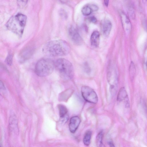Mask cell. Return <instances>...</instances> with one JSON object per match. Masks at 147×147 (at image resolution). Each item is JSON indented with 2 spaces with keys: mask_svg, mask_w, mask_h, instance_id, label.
<instances>
[{
  "mask_svg": "<svg viewBox=\"0 0 147 147\" xmlns=\"http://www.w3.org/2000/svg\"><path fill=\"white\" fill-rule=\"evenodd\" d=\"M142 1L144 4L145 5H147V0H142Z\"/></svg>",
  "mask_w": 147,
  "mask_h": 147,
  "instance_id": "26",
  "label": "cell"
},
{
  "mask_svg": "<svg viewBox=\"0 0 147 147\" xmlns=\"http://www.w3.org/2000/svg\"><path fill=\"white\" fill-rule=\"evenodd\" d=\"M100 33L97 31H94L91 35L90 40L91 45L94 47L98 46L100 41Z\"/></svg>",
  "mask_w": 147,
  "mask_h": 147,
  "instance_id": "13",
  "label": "cell"
},
{
  "mask_svg": "<svg viewBox=\"0 0 147 147\" xmlns=\"http://www.w3.org/2000/svg\"><path fill=\"white\" fill-rule=\"evenodd\" d=\"M129 72V76L131 79H133L135 76L136 69L135 64L133 61H131L130 65Z\"/></svg>",
  "mask_w": 147,
  "mask_h": 147,
  "instance_id": "16",
  "label": "cell"
},
{
  "mask_svg": "<svg viewBox=\"0 0 147 147\" xmlns=\"http://www.w3.org/2000/svg\"><path fill=\"white\" fill-rule=\"evenodd\" d=\"M55 68L63 79L69 80L73 78L74 75V67L68 60L64 58L57 60L55 62Z\"/></svg>",
  "mask_w": 147,
  "mask_h": 147,
  "instance_id": "3",
  "label": "cell"
},
{
  "mask_svg": "<svg viewBox=\"0 0 147 147\" xmlns=\"http://www.w3.org/2000/svg\"><path fill=\"white\" fill-rule=\"evenodd\" d=\"M6 63L9 65H11L12 63V56L11 55H8L5 60Z\"/></svg>",
  "mask_w": 147,
  "mask_h": 147,
  "instance_id": "20",
  "label": "cell"
},
{
  "mask_svg": "<svg viewBox=\"0 0 147 147\" xmlns=\"http://www.w3.org/2000/svg\"><path fill=\"white\" fill-rule=\"evenodd\" d=\"M81 120L80 118L77 116L71 117L69 123V129L70 132L73 134L75 132L78 127Z\"/></svg>",
  "mask_w": 147,
  "mask_h": 147,
  "instance_id": "10",
  "label": "cell"
},
{
  "mask_svg": "<svg viewBox=\"0 0 147 147\" xmlns=\"http://www.w3.org/2000/svg\"><path fill=\"white\" fill-rule=\"evenodd\" d=\"M100 28L103 34L105 36H108L110 33L112 28L111 21L107 19L102 20L101 22Z\"/></svg>",
  "mask_w": 147,
  "mask_h": 147,
  "instance_id": "9",
  "label": "cell"
},
{
  "mask_svg": "<svg viewBox=\"0 0 147 147\" xmlns=\"http://www.w3.org/2000/svg\"><path fill=\"white\" fill-rule=\"evenodd\" d=\"M146 70L147 71V60L146 61Z\"/></svg>",
  "mask_w": 147,
  "mask_h": 147,
  "instance_id": "27",
  "label": "cell"
},
{
  "mask_svg": "<svg viewBox=\"0 0 147 147\" xmlns=\"http://www.w3.org/2000/svg\"><path fill=\"white\" fill-rule=\"evenodd\" d=\"M82 96L86 101L94 104L96 103L98 100L97 95L94 90L87 86H83L81 88Z\"/></svg>",
  "mask_w": 147,
  "mask_h": 147,
  "instance_id": "5",
  "label": "cell"
},
{
  "mask_svg": "<svg viewBox=\"0 0 147 147\" xmlns=\"http://www.w3.org/2000/svg\"><path fill=\"white\" fill-rule=\"evenodd\" d=\"M43 52L47 55L53 57L62 56L68 54L71 48L66 41L63 40L50 41L44 46Z\"/></svg>",
  "mask_w": 147,
  "mask_h": 147,
  "instance_id": "1",
  "label": "cell"
},
{
  "mask_svg": "<svg viewBox=\"0 0 147 147\" xmlns=\"http://www.w3.org/2000/svg\"><path fill=\"white\" fill-rule=\"evenodd\" d=\"M103 131H100L98 134L96 139V145L98 147H102L103 146Z\"/></svg>",
  "mask_w": 147,
  "mask_h": 147,
  "instance_id": "15",
  "label": "cell"
},
{
  "mask_svg": "<svg viewBox=\"0 0 147 147\" xmlns=\"http://www.w3.org/2000/svg\"><path fill=\"white\" fill-rule=\"evenodd\" d=\"M58 109L60 121L62 123H65L69 118L67 109L65 106L62 105H59Z\"/></svg>",
  "mask_w": 147,
  "mask_h": 147,
  "instance_id": "12",
  "label": "cell"
},
{
  "mask_svg": "<svg viewBox=\"0 0 147 147\" xmlns=\"http://www.w3.org/2000/svg\"><path fill=\"white\" fill-rule=\"evenodd\" d=\"M89 21L91 22L94 23H96L97 22L96 18L94 16H92L89 18Z\"/></svg>",
  "mask_w": 147,
  "mask_h": 147,
  "instance_id": "23",
  "label": "cell"
},
{
  "mask_svg": "<svg viewBox=\"0 0 147 147\" xmlns=\"http://www.w3.org/2000/svg\"><path fill=\"white\" fill-rule=\"evenodd\" d=\"M128 16L132 19H134L135 18V13L134 9L131 6L128 7Z\"/></svg>",
  "mask_w": 147,
  "mask_h": 147,
  "instance_id": "18",
  "label": "cell"
},
{
  "mask_svg": "<svg viewBox=\"0 0 147 147\" xmlns=\"http://www.w3.org/2000/svg\"><path fill=\"white\" fill-rule=\"evenodd\" d=\"M142 25L144 30L147 32V20L145 19L142 21Z\"/></svg>",
  "mask_w": 147,
  "mask_h": 147,
  "instance_id": "22",
  "label": "cell"
},
{
  "mask_svg": "<svg viewBox=\"0 0 147 147\" xmlns=\"http://www.w3.org/2000/svg\"><path fill=\"white\" fill-rule=\"evenodd\" d=\"M26 19L25 15L18 13L10 18L6 24V27L9 30L21 37L23 33Z\"/></svg>",
  "mask_w": 147,
  "mask_h": 147,
  "instance_id": "2",
  "label": "cell"
},
{
  "mask_svg": "<svg viewBox=\"0 0 147 147\" xmlns=\"http://www.w3.org/2000/svg\"><path fill=\"white\" fill-rule=\"evenodd\" d=\"M92 12V11L89 5L84 6L82 9V14L85 16L89 15Z\"/></svg>",
  "mask_w": 147,
  "mask_h": 147,
  "instance_id": "17",
  "label": "cell"
},
{
  "mask_svg": "<svg viewBox=\"0 0 147 147\" xmlns=\"http://www.w3.org/2000/svg\"><path fill=\"white\" fill-rule=\"evenodd\" d=\"M104 3L105 5L107 7L108 5L109 0H104Z\"/></svg>",
  "mask_w": 147,
  "mask_h": 147,
  "instance_id": "25",
  "label": "cell"
},
{
  "mask_svg": "<svg viewBox=\"0 0 147 147\" xmlns=\"http://www.w3.org/2000/svg\"><path fill=\"white\" fill-rule=\"evenodd\" d=\"M117 99L119 102L124 100L125 106L126 107L129 106V101L128 95L126 90L124 87H122L119 90L117 94Z\"/></svg>",
  "mask_w": 147,
  "mask_h": 147,
  "instance_id": "11",
  "label": "cell"
},
{
  "mask_svg": "<svg viewBox=\"0 0 147 147\" xmlns=\"http://www.w3.org/2000/svg\"><path fill=\"white\" fill-rule=\"evenodd\" d=\"M92 132L90 131H87L84 137L83 142L84 144L86 146L89 145L90 143Z\"/></svg>",
  "mask_w": 147,
  "mask_h": 147,
  "instance_id": "14",
  "label": "cell"
},
{
  "mask_svg": "<svg viewBox=\"0 0 147 147\" xmlns=\"http://www.w3.org/2000/svg\"><path fill=\"white\" fill-rule=\"evenodd\" d=\"M89 5L91 8L92 11H96L98 9V7L96 5L94 4Z\"/></svg>",
  "mask_w": 147,
  "mask_h": 147,
  "instance_id": "21",
  "label": "cell"
},
{
  "mask_svg": "<svg viewBox=\"0 0 147 147\" xmlns=\"http://www.w3.org/2000/svg\"><path fill=\"white\" fill-rule=\"evenodd\" d=\"M109 145L111 147L115 146L114 144L113 143V141L111 139H109L108 142Z\"/></svg>",
  "mask_w": 147,
  "mask_h": 147,
  "instance_id": "24",
  "label": "cell"
},
{
  "mask_svg": "<svg viewBox=\"0 0 147 147\" xmlns=\"http://www.w3.org/2000/svg\"><path fill=\"white\" fill-rule=\"evenodd\" d=\"M28 0H17L18 4L20 7H24L27 4Z\"/></svg>",
  "mask_w": 147,
  "mask_h": 147,
  "instance_id": "19",
  "label": "cell"
},
{
  "mask_svg": "<svg viewBox=\"0 0 147 147\" xmlns=\"http://www.w3.org/2000/svg\"><path fill=\"white\" fill-rule=\"evenodd\" d=\"M69 34L72 41L77 45H81L82 39L77 30L73 27H71L69 30Z\"/></svg>",
  "mask_w": 147,
  "mask_h": 147,
  "instance_id": "8",
  "label": "cell"
},
{
  "mask_svg": "<svg viewBox=\"0 0 147 147\" xmlns=\"http://www.w3.org/2000/svg\"><path fill=\"white\" fill-rule=\"evenodd\" d=\"M55 68V62L51 59L44 58L40 59L36 63L35 71L38 76L43 77L51 74Z\"/></svg>",
  "mask_w": 147,
  "mask_h": 147,
  "instance_id": "4",
  "label": "cell"
},
{
  "mask_svg": "<svg viewBox=\"0 0 147 147\" xmlns=\"http://www.w3.org/2000/svg\"><path fill=\"white\" fill-rule=\"evenodd\" d=\"M107 79L110 86L111 92L114 95L117 91L118 84L117 74L114 69L112 68L109 69L107 73Z\"/></svg>",
  "mask_w": 147,
  "mask_h": 147,
  "instance_id": "6",
  "label": "cell"
},
{
  "mask_svg": "<svg viewBox=\"0 0 147 147\" xmlns=\"http://www.w3.org/2000/svg\"><path fill=\"white\" fill-rule=\"evenodd\" d=\"M120 14L123 30L126 34H129L132 28V26L130 20L124 12H121Z\"/></svg>",
  "mask_w": 147,
  "mask_h": 147,
  "instance_id": "7",
  "label": "cell"
}]
</instances>
